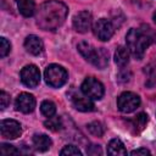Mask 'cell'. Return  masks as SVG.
Segmentation results:
<instances>
[{
  "instance_id": "obj_1",
  "label": "cell",
  "mask_w": 156,
  "mask_h": 156,
  "mask_svg": "<svg viewBox=\"0 0 156 156\" xmlns=\"http://www.w3.org/2000/svg\"><path fill=\"white\" fill-rule=\"evenodd\" d=\"M68 15V7L58 0H48L37 10L35 22L43 30H55L61 27Z\"/></svg>"
},
{
  "instance_id": "obj_2",
  "label": "cell",
  "mask_w": 156,
  "mask_h": 156,
  "mask_svg": "<svg viewBox=\"0 0 156 156\" xmlns=\"http://www.w3.org/2000/svg\"><path fill=\"white\" fill-rule=\"evenodd\" d=\"M126 41L129 52L136 60H141L145 55L146 49L151 43V38L146 34V32L141 29L130 28L126 35Z\"/></svg>"
},
{
  "instance_id": "obj_3",
  "label": "cell",
  "mask_w": 156,
  "mask_h": 156,
  "mask_svg": "<svg viewBox=\"0 0 156 156\" xmlns=\"http://www.w3.org/2000/svg\"><path fill=\"white\" fill-rule=\"evenodd\" d=\"M79 54L90 63H93L94 66H96L98 68L102 69L107 66L108 63V52L104 49H95L94 46H91L89 43L87 41H80L77 46Z\"/></svg>"
},
{
  "instance_id": "obj_4",
  "label": "cell",
  "mask_w": 156,
  "mask_h": 156,
  "mask_svg": "<svg viewBox=\"0 0 156 156\" xmlns=\"http://www.w3.org/2000/svg\"><path fill=\"white\" fill-rule=\"evenodd\" d=\"M44 78H45V82L50 87L60 88L67 82L68 74H67V71L62 66L52 63V65H50V66H48L45 68Z\"/></svg>"
},
{
  "instance_id": "obj_5",
  "label": "cell",
  "mask_w": 156,
  "mask_h": 156,
  "mask_svg": "<svg viewBox=\"0 0 156 156\" xmlns=\"http://www.w3.org/2000/svg\"><path fill=\"white\" fill-rule=\"evenodd\" d=\"M80 90L84 95H87L91 100H100L105 93L102 83L94 77L85 78L80 85Z\"/></svg>"
},
{
  "instance_id": "obj_6",
  "label": "cell",
  "mask_w": 156,
  "mask_h": 156,
  "mask_svg": "<svg viewBox=\"0 0 156 156\" xmlns=\"http://www.w3.org/2000/svg\"><path fill=\"white\" fill-rule=\"evenodd\" d=\"M139 105H140V98L132 91H124L117 99V107L119 108V111L124 113L135 111L139 107Z\"/></svg>"
},
{
  "instance_id": "obj_7",
  "label": "cell",
  "mask_w": 156,
  "mask_h": 156,
  "mask_svg": "<svg viewBox=\"0 0 156 156\" xmlns=\"http://www.w3.org/2000/svg\"><path fill=\"white\" fill-rule=\"evenodd\" d=\"M93 32L95 37L102 41H107L115 33V27L112 22L107 18H100L98 20L93 26Z\"/></svg>"
},
{
  "instance_id": "obj_8",
  "label": "cell",
  "mask_w": 156,
  "mask_h": 156,
  "mask_svg": "<svg viewBox=\"0 0 156 156\" xmlns=\"http://www.w3.org/2000/svg\"><path fill=\"white\" fill-rule=\"evenodd\" d=\"M21 82L28 88H35L40 82V72L35 65H28L21 71Z\"/></svg>"
},
{
  "instance_id": "obj_9",
  "label": "cell",
  "mask_w": 156,
  "mask_h": 156,
  "mask_svg": "<svg viewBox=\"0 0 156 156\" xmlns=\"http://www.w3.org/2000/svg\"><path fill=\"white\" fill-rule=\"evenodd\" d=\"M0 133L4 139H16L22 133L21 124L15 119H2L0 123Z\"/></svg>"
},
{
  "instance_id": "obj_10",
  "label": "cell",
  "mask_w": 156,
  "mask_h": 156,
  "mask_svg": "<svg viewBox=\"0 0 156 156\" xmlns=\"http://www.w3.org/2000/svg\"><path fill=\"white\" fill-rule=\"evenodd\" d=\"M93 17L89 11H80L73 17V27L79 33H87L91 27Z\"/></svg>"
},
{
  "instance_id": "obj_11",
  "label": "cell",
  "mask_w": 156,
  "mask_h": 156,
  "mask_svg": "<svg viewBox=\"0 0 156 156\" xmlns=\"http://www.w3.org/2000/svg\"><path fill=\"white\" fill-rule=\"evenodd\" d=\"M16 110L21 111L23 113H29L34 110L35 107V98L32 94L28 93H21L17 98H16V102H15Z\"/></svg>"
},
{
  "instance_id": "obj_12",
  "label": "cell",
  "mask_w": 156,
  "mask_h": 156,
  "mask_svg": "<svg viewBox=\"0 0 156 156\" xmlns=\"http://www.w3.org/2000/svg\"><path fill=\"white\" fill-rule=\"evenodd\" d=\"M69 99H71V102L73 105V107L78 111H82V112H90V111H94L95 106L91 101L90 98H88L87 95H80V94H77V93H73V94H69Z\"/></svg>"
},
{
  "instance_id": "obj_13",
  "label": "cell",
  "mask_w": 156,
  "mask_h": 156,
  "mask_svg": "<svg viewBox=\"0 0 156 156\" xmlns=\"http://www.w3.org/2000/svg\"><path fill=\"white\" fill-rule=\"evenodd\" d=\"M24 48L26 50L32 55H40L44 50L43 40L37 35H28L24 40Z\"/></svg>"
},
{
  "instance_id": "obj_14",
  "label": "cell",
  "mask_w": 156,
  "mask_h": 156,
  "mask_svg": "<svg viewBox=\"0 0 156 156\" xmlns=\"http://www.w3.org/2000/svg\"><path fill=\"white\" fill-rule=\"evenodd\" d=\"M32 143H33V147L40 152L49 150L50 146L52 145V140L46 134H34L32 138Z\"/></svg>"
},
{
  "instance_id": "obj_15",
  "label": "cell",
  "mask_w": 156,
  "mask_h": 156,
  "mask_svg": "<svg viewBox=\"0 0 156 156\" xmlns=\"http://www.w3.org/2000/svg\"><path fill=\"white\" fill-rule=\"evenodd\" d=\"M115 62L119 67H124L129 62V50L124 46H118L115 51Z\"/></svg>"
},
{
  "instance_id": "obj_16",
  "label": "cell",
  "mask_w": 156,
  "mask_h": 156,
  "mask_svg": "<svg viewBox=\"0 0 156 156\" xmlns=\"http://www.w3.org/2000/svg\"><path fill=\"white\" fill-rule=\"evenodd\" d=\"M107 154L108 155H127V150L123 143L118 138H115L107 145Z\"/></svg>"
},
{
  "instance_id": "obj_17",
  "label": "cell",
  "mask_w": 156,
  "mask_h": 156,
  "mask_svg": "<svg viewBox=\"0 0 156 156\" xmlns=\"http://www.w3.org/2000/svg\"><path fill=\"white\" fill-rule=\"evenodd\" d=\"M17 6H18L20 12L24 17H30L35 12V4L33 0H23L21 2H17Z\"/></svg>"
},
{
  "instance_id": "obj_18",
  "label": "cell",
  "mask_w": 156,
  "mask_h": 156,
  "mask_svg": "<svg viewBox=\"0 0 156 156\" xmlns=\"http://www.w3.org/2000/svg\"><path fill=\"white\" fill-rule=\"evenodd\" d=\"M132 127L135 129V132H140L144 129V127L146 126V122H147V116L145 113H139L138 116H135L133 119L129 121Z\"/></svg>"
},
{
  "instance_id": "obj_19",
  "label": "cell",
  "mask_w": 156,
  "mask_h": 156,
  "mask_svg": "<svg viewBox=\"0 0 156 156\" xmlns=\"http://www.w3.org/2000/svg\"><path fill=\"white\" fill-rule=\"evenodd\" d=\"M40 111L45 117H51L56 113V106L50 100H44L40 105Z\"/></svg>"
},
{
  "instance_id": "obj_20",
  "label": "cell",
  "mask_w": 156,
  "mask_h": 156,
  "mask_svg": "<svg viewBox=\"0 0 156 156\" xmlns=\"http://www.w3.org/2000/svg\"><path fill=\"white\" fill-rule=\"evenodd\" d=\"M44 126H45L48 129L52 130V132H57V130H60V129L62 128V121H61L60 117H56V116L54 115V116H51V117H48V121H45Z\"/></svg>"
},
{
  "instance_id": "obj_21",
  "label": "cell",
  "mask_w": 156,
  "mask_h": 156,
  "mask_svg": "<svg viewBox=\"0 0 156 156\" xmlns=\"http://www.w3.org/2000/svg\"><path fill=\"white\" fill-rule=\"evenodd\" d=\"M87 128H88L89 133L93 134L94 136H101L104 134V132H105L104 126L100 122H91V123H89L87 126Z\"/></svg>"
},
{
  "instance_id": "obj_22",
  "label": "cell",
  "mask_w": 156,
  "mask_h": 156,
  "mask_svg": "<svg viewBox=\"0 0 156 156\" xmlns=\"http://www.w3.org/2000/svg\"><path fill=\"white\" fill-rule=\"evenodd\" d=\"M60 155H62V156H65V155H67V156H80L82 151L74 145H66L60 151Z\"/></svg>"
},
{
  "instance_id": "obj_23",
  "label": "cell",
  "mask_w": 156,
  "mask_h": 156,
  "mask_svg": "<svg viewBox=\"0 0 156 156\" xmlns=\"http://www.w3.org/2000/svg\"><path fill=\"white\" fill-rule=\"evenodd\" d=\"M11 50V44L6 38H0V57H5Z\"/></svg>"
},
{
  "instance_id": "obj_24",
  "label": "cell",
  "mask_w": 156,
  "mask_h": 156,
  "mask_svg": "<svg viewBox=\"0 0 156 156\" xmlns=\"http://www.w3.org/2000/svg\"><path fill=\"white\" fill-rule=\"evenodd\" d=\"M0 152L2 154V155H11V154H20V151L15 147V146H12V145H9V144H1L0 145Z\"/></svg>"
},
{
  "instance_id": "obj_25",
  "label": "cell",
  "mask_w": 156,
  "mask_h": 156,
  "mask_svg": "<svg viewBox=\"0 0 156 156\" xmlns=\"http://www.w3.org/2000/svg\"><path fill=\"white\" fill-rule=\"evenodd\" d=\"M9 104H10V95L6 91L1 90L0 91V106H1V110L6 108Z\"/></svg>"
},
{
  "instance_id": "obj_26",
  "label": "cell",
  "mask_w": 156,
  "mask_h": 156,
  "mask_svg": "<svg viewBox=\"0 0 156 156\" xmlns=\"http://www.w3.org/2000/svg\"><path fill=\"white\" fill-rule=\"evenodd\" d=\"M87 154L88 155L96 156V155H101L102 154V150H101L100 145H90V146L87 147Z\"/></svg>"
},
{
  "instance_id": "obj_27",
  "label": "cell",
  "mask_w": 156,
  "mask_h": 156,
  "mask_svg": "<svg viewBox=\"0 0 156 156\" xmlns=\"http://www.w3.org/2000/svg\"><path fill=\"white\" fill-rule=\"evenodd\" d=\"M151 152L146 149V147H139V149H136V150H133L132 152H130V155H136V156H139V155H144V156H146V155H150Z\"/></svg>"
},
{
  "instance_id": "obj_28",
  "label": "cell",
  "mask_w": 156,
  "mask_h": 156,
  "mask_svg": "<svg viewBox=\"0 0 156 156\" xmlns=\"http://www.w3.org/2000/svg\"><path fill=\"white\" fill-rule=\"evenodd\" d=\"M154 21H155V23H156V11H155V13H154Z\"/></svg>"
},
{
  "instance_id": "obj_29",
  "label": "cell",
  "mask_w": 156,
  "mask_h": 156,
  "mask_svg": "<svg viewBox=\"0 0 156 156\" xmlns=\"http://www.w3.org/2000/svg\"><path fill=\"white\" fill-rule=\"evenodd\" d=\"M16 2H21V1H23V0H15Z\"/></svg>"
}]
</instances>
